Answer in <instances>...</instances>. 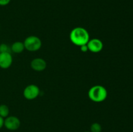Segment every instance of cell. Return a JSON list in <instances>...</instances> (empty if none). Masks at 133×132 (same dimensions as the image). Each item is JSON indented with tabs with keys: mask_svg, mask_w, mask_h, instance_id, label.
I'll list each match as a JSON object with an SVG mask.
<instances>
[{
	"mask_svg": "<svg viewBox=\"0 0 133 132\" xmlns=\"http://www.w3.org/2000/svg\"><path fill=\"white\" fill-rule=\"evenodd\" d=\"M70 40L73 44L81 47L87 45L90 40V35L87 29L83 27H77L71 31Z\"/></svg>",
	"mask_w": 133,
	"mask_h": 132,
	"instance_id": "6da1fadb",
	"label": "cell"
},
{
	"mask_svg": "<svg viewBox=\"0 0 133 132\" xmlns=\"http://www.w3.org/2000/svg\"><path fill=\"white\" fill-rule=\"evenodd\" d=\"M88 97L94 102H101L106 100L108 96V92L106 88L103 85H96L92 86L88 93Z\"/></svg>",
	"mask_w": 133,
	"mask_h": 132,
	"instance_id": "7a4b0ae2",
	"label": "cell"
},
{
	"mask_svg": "<svg viewBox=\"0 0 133 132\" xmlns=\"http://www.w3.org/2000/svg\"><path fill=\"white\" fill-rule=\"evenodd\" d=\"M25 49L30 52L38 50L42 47V41L36 36H29L26 38L23 41Z\"/></svg>",
	"mask_w": 133,
	"mask_h": 132,
	"instance_id": "3957f363",
	"label": "cell"
},
{
	"mask_svg": "<svg viewBox=\"0 0 133 132\" xmlns=\"http://www.w3.org/2000/svg\"><path fill=\"white\" fill-rule=\"evenodd\" d=\"M40 89L35 84H31L26 87L23 90V97L29 100L35 99L40 94Z\"/></svg>",
	"mask_w": 133,
	"mask_h": 132,
	"instance_id": "277c9868",
	"label": "cell"
},
{
	"mask_svg": "<svg viewBox=\"0 0 133 132\" xmlns=\"http://www.w3.org/2000/svg\"><path fill=\"white\" fill-rule=\"evenodd\" d=\"M20 120L15 116H8L4 119V126L9 130L14 131L20 126Z\"/></svg>",
	"mask_w": 133,
	"mask_h": 132,
	"instance_id": "5b68a950",
	"label": "cell"
},
{
	"mask_svg": "<svg viewBox=\"0 0 133 132\" xmlns=\"http://www.w3.org/2000/svg\"><path fill=\"white\" fill-rule=\"evenodd\" d=\"M87 45L88 50L94 53H99L103 49V43L102 41L97 38H93L91 40L90 39Z\"/></svg>",
	"mask_w": 133,
	"mask_h": 132,
	"instance_id": "8992f818",
	"label": "cell"
},
{
	"mask_svg": "<svg viewBox=\"0 0 133 132\" xmlns=\"http://www.w3.org/2000/svg\"><path fill=\"white\" fill-rule=\"evenodd\" d=\"M11 53H0V67L3 69L9 68L12 63Z\"/></svg>",
	"mask_w": 133,
	"mask_h": 132,
	"instance_id": "52a82bcc",
	"label": "cell"
},
{
	"mask_svg": "<svg viewBox=\"0 0 133 132\" xmlns=\"http://www.w3.org/2000/svg\"><path fill=\"white\" fill-rule=\"evenodd\" d=\"M31 67L34 71L40 72L45 69L47 67V63L45 60L43 58H36L31 61Z\"/></svg>",
	"mask_w": 133,
	"mask_h": 132,
	"instance_id": "ba28073f",
	"label": "cell"
},
{
	"mask_svg": "<svg viewBox=\"0 0 133 132\" xmlns=\"http://www.w3.org/2000/svg\"><path fill=\"white\" fill-rule=\"evenodd\" d=\"M10 49H11V52H13L16 54H19L25 50L24 44L22 41H16L12 44Z\"/></svg>",
	"mask_w": 133,
	"mask_h": 132,
	"instance_id": "9c48e42d",
	"label": "cell"
},
{
	"mask_svg": "<svg viewBox=\"0 0 133 132\" xmlns=\"http://www.w3.org/2000/svg\"><path fill=\"white\" fill-rule=\"evenodd\" d=\"M9 107L8 106L5 104L0 105V116L1 117L6 118L9 116Z\"/></svg>",
	"mask_w": 133,
	"mask_h": 132,
	"instance_id": "30bf717a",
	"label": "cell"
},
{
	"mask_svg": "<svg viewBox=\"0 0 133 132\" xmlns=\"http://www.w3.org/2000/svg\"><path fill=\"white\" fill-rule=\"evenodd\" d=\"M102 127L101 124L97 122L92 124L90 126V132H101Z\"/></svg>",
	"mask_w": 133,
	"mask_h": 132,
	"instance_id": "8fae6325",
	"label": "cell"
},
{
	"mask_svg": "<svg viewBox=\"0 0 133 132\" xmlns=\"http://www.w3.org/2000/svg\"><path fill=\"white\" fill-rule=\"evenodd\" d=\"M0 53H11V49L9 45L6 43H1L0 45Z\"/></svg>",
	"mask_w": 133,
	"mask_h": 132,
	"instance_id": "7c38bea8",
	"label": "cell"
},
{
	"mask_svg": "<svg viewBox=\"0 0 133 132\" xmlns=\"http://www.w3.org/2000/svg\"><path fill=\"white\" fill-rule=\"evenodd\" d=\"M10 0H0V6H6L9 5Z\"/></svg>",
	"mask_w": 133,
	"mask_h": 132,
	"instance_id": "4fadbf2b",
	"label": "cell"
},
{
	"mask_svg": "<svg viewBox=\"0 0 133 132\" xmlns=\"http://www.w3.org/2000/svg\"><path fill=\"white\" fill-rule=\"evenodd\" d=\"M81 48V50L82 52H87L88 50V47H87V45H82V46L80 47Z\"/></svg>",
	"mask_w": 133,
	"mask_h": 132,
	"instance_id": "5bb4252c",
	"label": "cell"
},
{
	"mask_svg": "<svg viewBox=\"0 0 133 132\" xmlns=\"http://www.w3.org/2000/svg\"><path fill=\"white\" fill-rule=\"evenodd\" d=\"M4 126V119L0 116V129Z\"/></svg>",
	"mask_w": 133,
	"mask_h": 132,
	"instance_id": "9a60e30c",
	"label": "cell"
},
{
	"mask_svg": "<svg viewBox=\"0 0 133 132\" xmlns=\"http://www.w3.org/2000/svg\"><path fill=\"white\" fill-rule=\"evenodd\" d=\"M84 132H89V131H84Z\"/></svg>",
	"mask_w": 133,
	"mask_h": 132,
	"instance_id": "2e32d148",
	"label": "cell"
}]
</instances>
